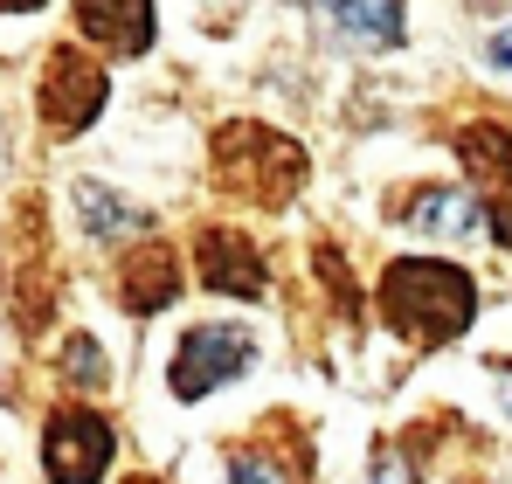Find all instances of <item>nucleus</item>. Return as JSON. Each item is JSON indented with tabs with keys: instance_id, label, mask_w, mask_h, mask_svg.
<instances>
[{
	"instance_id": "nucleus-1",
	"label": "nucleus",
	"mask_w": 512,
	"mask_h": 484,
	"mask_svg": "<svg viewBox=\"0 0 512 484\" xmlns=\"http://www.w3.org/2000/svg\"><path fill=\"white\" fill-rule=\"evenodd\" d=\"M381 319L395 325L409 346H443V339H464L478 319V284L457 270V263H436V256H395L381 270Z\"/></svg>"
},
{
	"instance_id": "nucleus-2",
	"label": "nucleus",
	"mask_w": 512,
	"mask_h": 484,
	"mask_svg": "<svg viewBox=\"0 0 512 484\" xmlns=\"http://www.w3.org/2000/svg\"><path fill=\"white\" fill-rule=\"evenodd\" d=\"M208 160H215V187H229L236 201H256V208H284V201H298V187H305V146L298 139H284L277 125H263V118H229L215 139H208Z\"/></svg>"
},
{
	"instance_id": "nucleus-3",
	"label": "nucleus",
	"mask_w": 512,
	"mask_h": 484,
	"mask_svg": "<svg viewBox=\"0 0 512 484\" xmlns=\"http://www.w3.org/2000/svg\"><path fill=\"white\" fill-rule=\"evenodd\" d=\"M250 332L243 325H194L180 346H173V367H167V388L173 402H208L222 381H236L250 367Z\"/></svg>"
},
{
	"instance_id": "nucleus-4",
	"label": "nucleus",
	"mask_w": 512,
	"mask_h": 484,
	"mask_svg": "<svg viewBox=\"0 0 512 484\" xmlns=\"http://www.w3.org/2000/svg\"><path fill=\"white\" fill-rule=\"evenodd\" d=\"M111 450H118V436H111V422L97 408H56L49 429H42V471H49V484H104Z\"/></svg>"
},
{
	"instance_id": "nucleus-5",
	"label": "nucleus",
	"mask_w": 512,
	"mask_h": 484,
	"mask_svg": "<svg viewBox=\"0 0 512 484\" xmlns=\"http://www.w3.org/2000/svg\"><path fill=\"white\" fill-rule=\"evenodd\" d=\"M104 97H111V77H104V63H90L84 49H49V70H42V125L56 132V139H77L90 118L104 111Z\"/></svg>"
},
{
	"instance_id": "nucleus-6",
	"label": "nucleus",
	"mask_w": 512,
	"mask_h": 484,
	"mask_svg": "<svg viewBox=\"0 0 512 484\" xmlns=\"http://www.w3.org/2000/svg\"><path fill=\"white\" fill-rule=\"evenodd\" d=\"M457 160L478 180V215L499 249H512V139L499 125H464L457 132Z\"/></svg>"
},
{
	"instance_id": "nucleus-7",
	"label": "nucleus",
	"mask_w": 512,
	"mask_h": 484,
	"mask_svg": "<svg viewBox=\"0 0 512 484\" xmlns=\"http://www.w3.org/2000/svg\"><path fill=\"white\" fill-rule=\"evenodd\" d=\"M194 270H201V284L222 291V298H263V291H270L263 256L250 249L243 229H201V242H194Z\"/></svg>"
},
{
	"instance_id": "nucleus-8",
	"label": "nucleus",
	"mask_w": 512,
	"mask_h": 484,
	"mask_svg": "<svg viewBox=\"0 0 512 484\" xmlns=\"http://www.w3.org/2000/svg\"><path fill=\"white\" fill-rule=\"evenodd\" d=\"M173 298H180V256H173V242L146 236L118 263V305L139 312V319H153V312H167Z\"/></svg>"
},
{
	"instance_id": "nucleus-9",
	"label": "nucleus",
	"mask_w": 512,
	"mask_h": 484,
	"mask_svg": "<svg viewBox=\"0 0 512 484\" xmlns=\"http://www.w3.org/2000/svg\"><path fill=\"white\" fill-rule=\"evenodd\" d=\"M77 28L118 63L153 49V0H77Z\"/></svg>"
},
{
	"instance_id": "nucleus-10",
	"label": "nucleus",
	"mask_w": 512,
	"mask_h": 484,
	"mask_svg": "<svg viewBox=\"0 0 512 484\" xmlns=\"http://www.w3.org/2000/svg\"><path fill=\"white\" fill-rule=\"evenodd\" d=\"M395 222L416 229V236H471L485 215H478V201L464 187H416V194L395 201Z\"/></svg>"
},
{
	"instance_id": "nucleus-11",
	"label": "nucleus",
	"mask_w": 512,
	"mask_h": 484,
	"mask_svg": "<svg viewBox=\"0 0 512 484\" xmlns=\"http://www.w3.org/2000/svg\"><path fill=\"white\" fill-rule=\"evenodd\" d=\"M340 35L367 42V49H395L402 42V0H333Z\"/></svg>"
},
{
	"instance_id": "nucleus-12",
	"label": "nucleus",
	"mask_w": 512,
	"mask_h": 484,
	"mask_svg": "<svg viewBox=\"0 0 512 484\" xmlns=\"http://www.w3.org/2000/svg\"><path fill=\"white\" fill-rule=\"evenodd\" d=\"M77 215H84V229L97 242H118V236H139L146 229V215L132 201H118L111 187H97V180H77Z\"/></svg>"
},
{
	"instance_id": "nucleus-13",
	"label": "nucleus",
	"mask_w": 512,
	"mask_h": 484,
	"mask_svg": "<svg viewBox=\"0 0 512 484\" xmlns=\"http://www.w3.org/2000/svg\"><path fill=\"white\" fill-rule=\"evenodd\" d=\"M229 484H291V478H284V471H270L256 450H236V457H229Z\"/></svg>"
},
{
	"instance_id": "nucleus-14",
	"label": "nucleus",
	"mask_w": 512,
	"mask_h": 484,
	"mask_svg": "<svg viewBox=\"0 0 512 484\" xmlns=\"http://www.w3.org/2000/svg\"><path fill=\"white\" fill-rule=\"evenodd\" d=\"M374 484H416V464H409L395 443H381V450H374Z\"/></svg>"
},
{
	"instance_id": "nucleus-15",
	"label": "nucleus",
	"mask_w": 512,
	"mask_h": 484,
	"mask_svg": "<svg viewBox=\"0 0 512 484\" xmlns=\"http://www.w3.org/2000/svg\"><path fill=\"white\" fill-rule=\"evenodd\" d=\"M70 381H84V388L97 381V346H90L84 332H70Z\"/></svg>"
},
{
	"instance_id": "nucleus-16",
	"label": "nucleus",
	"mask_w": 512,
	"mask_h": 484,
	"mask_svg": "<svg viewBox=\"0 0 512 484\" xmlns=\"http://www.w3.org/2000/svg\"><path fill=\"white\" fill-rule=\"evenodd\" d=\"M492 63H499V70H512V28H499V35H492Z\"/></svg>"
},
{
	"instance_id": "nucleus-17",
	"label": "nucleus",
	"mask_w": 512,
	"mask_h": 484,
	"mask_svg": "<svg viewBox=\"0 0 512 484\" xmlns=\"http://www.w3.org/2000/svg\"><path fill=\"white\" fill-rule=\"evenodd\" d=\"M35 7H49V0H0V14H35Z\"/></svg>"
}]
</instances>
